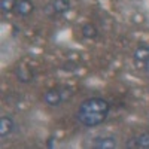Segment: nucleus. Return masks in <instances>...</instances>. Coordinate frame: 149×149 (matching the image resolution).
Segmentation results:
<instances>
[{"label": "nucleus", "mask_w": 149, "mask_h": 149, "mask_svg": "<svg viewBox=\"0 0 149 149\" xmlns=\"http://www.w3.org/2000/svg\"><path fill=\"white\" fill-rule=\"evenodd\" d=\"M109 112V103L103 98H90V100H85L79 110H78V119L81 121V124L86 127H94L102 124Z\"/></svg>", "instance_id": "nucleus-1"}, {"label": "nucleus", "mask_w": 149, "mask_h": 149, "mask_svg": "<svg viewBox=\"0 0 149 149\" xmlns=\"http://www.w3.org/2000/svg\"><path fill=\"white\" fill-rule=\"evenodd\" d=\"M70 90H49L45 93L43 100L49 104V106H58L60 103H63L64 100L70 97Z\"/></svg>", "instance_id": "nucleus-2"}, {"label": "nucleus", "mask_w": 149, "mask_h": 149, "mask_svg": "<svg viewBox=\"0 0 149 149\" xmlns=\"http://www.w3.org/2000/svg\"><path fill=\"white\" fill-rule=\"evenodd\" d=\"M93 148L97 149H113L116 148V139L112 136H104V137H97L93 143Z\"/></svg>", "instance_id": "nucleus-3"}, {"label": "nucleus", "mask_w": 149, "mask_h": 149, "mask_svg": "<svg viewBox=\"0 0 149 149\" xmlns=\"http://www.w3.org/2000/svg\"><path fill=\"white\" fill-rule=\"evenodd\" d=\"M15 9H17V12L21 17H27V15H30L33 12V5H31L30 0H21V2L17 3Z\"/></svg>", "instance_id": "nucleus-4"}, {"label": "nucleus", "mask_w": 149, "mask_h": 149, "mask_svg": "<svg viewBox=\"0 0 149 149\" xmlns=\"http://www.w3.org/2000/svg\"><path fill=\"white\" fill-rule=\"evenodd\" d=\"M12 128H14V121L9 116H3L0 119V136H2V137H6V136L12 131Z\"/></svg>", "instance_id": "nucleus-5"}, {"label": "nucleus", "mask_w": 149, "mask_h": 149, "mask_svg": "<svg viewBox=\"0 0 149 149\" xmlns=\"http://www.w3.org/2000/svg\"><path fill=\"white\" fill-rule=\"evenodd\" d=\"M133 146L136 148H149V133L145 131L133 139Z\"/></svg>", "instance_id": "nucleus-6"}, {"label": "nucleus", "mask_w": 149, "mask_h": 149, "mask_svg": "<svg viewBox=\"0 0 149 149\" xmlns=\"http://www.w3.org/2000/svg\"><path fill=\"white\" fill-rule=\"evenodd\" d=\"M134 58H136V61H142V63H145V61L149 58V46L148 45H140L137 49H136Z\"/></svg>", "instance_id": "nucleus-7"}, {"label": "nucleus", "mask_w": 149, "mask_h": 149, "mask_svg": "<svg viewBox=\"0 0 149 149\" xmlns=\"http://www.w3.org/2000/svg\"><path fill=\"white\" fill-rule=\"evenodd\" d=\"M52 8L58 14H64V12H67L70 9V2L69 0H55L52 3Z\"/></svg>", "instance_id": "nucleus-8"}, {"label": "nucleus", "mask_w": 149, "mask_h": 149, "mask_svg": "<svg viewBox=\"0 0 149 149\" xmlns=\"http://www.w3.org/2000/svg\"><path fill=\"white\" fill-rule=\"evenodd\" d=\"M0 6H2V10L5 14H8V12H10L12 9L17 8V3H15V0H2Z\"/></svg>", "instance_id": "nucleus-9"}, {"label": "nucleus", "mask_w": 149, "mask_h": 149, "mask_svg": "<svg viewBox=\"0 0 149 149\" xmlns=\"http://www.w3.org/2000/svg\"><path fill=\"white\" fill-rule=\"evenodd\" d=\"M82 33H84V36H86V37H95L97 30H95L94 26H91V24H85V26L82 27Z\"/></svg>", "instance_id": "nucleus-10"}, {"label": "nucleus", "mask_w": 149, "mask_h": 149, "mask_svg": "<svg viewBox=\"0 0 149 149\" xmlns=\"http://www.w3.org/2000/svg\"><path fill=\"white\" fill-rule=\"evenodd\" d=\"M17 74H18L19 81H22V82H29V81L33 78V74L29 72V69H19Z\"/></svg>", "instance_id": "nucleus-11"}, {"label": "nucleus", "mask_w": 149, "mask_h": 149, "mask_svg": "<svg viewBox=\"0 0 149 149\" xmlns=\"http://www.w3.org/2000/svg\"><path fill=\"white\" fill-rule=\"evenodd\" d=\"M145 67H146V70L149 72V58H148V60L145 61Z\"/></svg>", "instance_id": "nucleus-12"}]
</instances>
